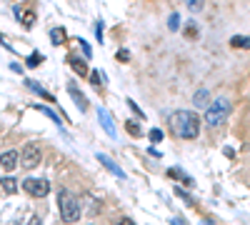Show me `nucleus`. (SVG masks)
Segmentation results:
<instances>
[{"label": "nucleus", "mask_w": 250, "mask_h": 225, "mask_svg": "<svg viewBox=\"0 0 250 225\" xmlns=\"http://www.w3.org/2000/svg\"><path fill=\"white\" fill-rule=\"evenodd\" d=\"M170 128L178 138H185V140H193L198 138L200 133V118L190 110H178L170 115Z\"/></svg>", "instance_id": "nucleus-1"}, {"label": "nucleus", "mask_w": 250, "mask_h": 225, "mask_svg": "<svg viewBox=\"0 0 250 225\" xmlns=\"http://www.w3.org/2000/svg\"><path fill=\"white\" fill-rule=\"evenodd\" d=\"M58 208H60V218L65 223H75L80 218V203L70 190H60L58 195Z\"/></svg>", "instance_id": "nucleus-2"}, {"label": "nucleus", "mask_w": 250, "mask_h": 225, "mask_svg": "<svg viewBox=\"0 0 250 225\" xmlns=\"http://www.w3.org/2000/svg\"><path fill=\"white\" fill-rule=\"evenodd\" d=\"M228 115H230V103H228L225 98H218V100H213V103L208 105V110H205V123L215 128V125H220V123L228 120Z\"/></svg>", "instance_id": "nucleus-3"}, {"label": "nucleus", "mask_w": 250, "mask_h": 225, "mask_svg": "<svg viewBox=\"0 0 250 225\" xmlns=\"http://www.w3.org/2000/svg\"><path fill=\"white\" fill-rule=\"evenodd\" d=\"M23 188L33 198H45L50 193V183L48 180H40V178H28V180H23Z\"/></svg>", "instance_id": "nucleus-4"}, {"label": "nucleus", "mask_w": 250, "mask_h": 225, "mask_svg": "<svg viewBox=\"0 0 250 225\" xmlns=\"http://www.w3.org/2000/svg\"><path fill=\"white\" fill-rule=\"evenodd\" d=\"M20 163H23L25 168H35L40 163V148L35 145V143H28V145L23 148V153H20Z\"/></svg>", "instance_id": "nucleus-5"}, {"label": "nucleus", "mask_w": 250, "mask_h": 225, "mask_svg": "<svg viewBox=\"0 0 250 225\" xmlns=\"http://www.w3.org/2000/svg\"><path fill=\"white\" fill-rule=\"evenodd\" d=\"M98 120H100L103 130H105L110 138H115V135H118V130H115V123H113V115H110L105 108H98Z\"/></svg>", "instance_id": "nucleus-6"}, {"label": "nucleus", "mask_w": 250, "mask_h": 225, "mask_svg": "<svg viewBox=\"0 0 250 225\" xmlns=\"http://www.w3.org/2000/svg\"><path fill=\"white\" fill-rule=\"evenodd\" d=\"M98 160L103 163V168H105V170H110L115 178H120V180L125 178V173L120 170V165H115V160H113V158H108L105 153H98Z\"/></svg>", "instance_id": "nucleus-7"}, {"label": "nucleus", "mask_w": 250, "mask_h": 225, "mask_svg": "<svg viewBox=\"0 0 250 225\" xmlns=\"http://www.w3.org/2000/svg\"><path fill=\"white\" fill-rule=\"evenodd\" d=\"M68 93L73 95V100H75V105H78L80 110H85V108H88V100H85V95H83V93H80V90H78V88H75L73 83L68 85Z\"/></svg>", "instance_id": "nucleus-8"}, {"label": "nucleus", "mask_w": 250, "mask_h": 225, "mask_svg": "<svg viewBox=\"0 0 250 225\" xmlns=\"http://www.w3.org/2000/svg\"><path fill=\"white\" fill-rule=\"evenodd\" d=\"M0 165H3L5 170H13V168L18 165V153H15V150H8L3 158H0Z\"/></svg>", "instance_id": "nucleus-9"}, {"label": "nucleus", "mask_w": 250, "mask_h": 225, "mask_svg": "<svg viewBox=\"0 0 250 225\" xmlns=\"http://www.w3.org/2000/svg\"><path fill=\"white\" fill-rule=\"evenodd\" d=\"M25 85H28V88H30L33 93H38L40 98H45V100H48V103H55V98H53V95H50L48 90H43V88H40V85L35 83V80H25Z\"/></svg>", "instance_id": "nucleus-10"}, {"label": "nucleus", "mask_w": 250, "mask_h": 225, "mask_svg": "<svg viewBox=\"0 0 250 225\" xmlns=\"http://www.w3.org/2000/svg\"><path fill=\"white\" fill-rule=\"evenodd\" d=\"M65 38H68V33L62 30V28H53V30H50V40H53V45H62V43H65Z\"/></svg>", "instance_id": "nucleus-11"}, {"label": "nucleus", "mask_w": 250, "mask_h": 225, "mask_svg": "<svg viewBox=\"0 0 250 225\" xmlns=\"http://www.w3.org/2000/svg\"><path fill=\"white\" fill-rule=\"evenodd\" d=\"M15 15L25 20V23H23L25 28H30V25L35 23V13H33V10H20V8H15Z\"/></svg>", "instance_id": "nucleus-12"}, {"label": "nucleus", "mask_w": 250, "mask_h": 225, "mask_svg": "<svg viewBox=\"0 0 250 225\" xmlns=\"http://www.w3.org/2000/svg\"><path fill=\"white\" fill-rule=\"evenodd\" d=\"M70 65H73V70H75V73H80V75H88V65H85V60L70 58Z\"/></svg>", "instance_id": "nucleus-13"}, {"label": "nucleus", "mask_w": 250, "mask_h": 225, "mask_svg": "<svg viewBox=\"0 0 250 225\" xmlns=\"http://www.w3.org/2000/svg\"><path fill=\"white\" fill-rule=\"evenodd\" d=\"M0 185H3V190H5L8 195H13V193L18 190V183H15L13 178H3V180H0Z\"/></svg>", "instance_id": "nucleus-14"}, {"label": "nucleus", "mask_w": 250, "mask_h": 225, "mask_svg": "<svg viewBox=\"0 0 250 225\" xmlns=\"http://www.w3.org/2000/svg\"><path fill=\"white\" fill-rule=\"evenodd\" d=\"M230 43H233L235 48H250V38H245V35H235Z\"/></svg>", "instance_id": "nucleus-15"}, {"label": "nucleus", "mask_w": 250, "mask_h": 225, "mask_svg": "<svg viewBox=\"0 0 250 225\" xmlns=\"http://www.w3.org/2000/svg\"><path fill=\"white\" fill-rule=\"evenodd\" d=\"M35 110H40V113H43V115H48V118H50L53 123H58V125H60V118H58V115H55V113H53L50 108H43V105H35Z\"/></svg>", "instance_id": "nucleus-16"}, {"label": "nucleus", "mask_w": 250, "mask_h": 225, "mask_svg": "<svg viewBox=\"0 0 250 225\" xmlns=\"http://www.w3.org/2000/svg\"><path fill=\"white\" fill-rule=\"evenodd\" d=\"M193 100H195V105H205V100H208V90H205V88H200V90L195 93V98H193Z\"/></svg>", "instance_id": "nucleus-17"}, {"label": "nucleus", "mask_w": 250, "mask_h": 225, "mask_svg": "<svg viewBox=\"0 0 250 225\" xmlns=\"http://www.w3.org/2000/svg\"><path fill=\"white\" fill-rule=\"evenodd\" d=\"M40 63H43V55H40V53H33V55L28 58V65H30V68H38Z\"/></svg>", "instance_id": "nucleus-18"}, {"label": "nucleus", "mask_w": 250, "mask_h": 225, "mask_svg": "<svg viewBox=\"0 0 250 225\" xmlns=\"http://www.w3.org/2000/svg\"><path fill=\"white\" fill-rule=\"evenodd\" d=\"M90 80H93V85H100V83H103V73H100V70H93V73H90Z\"/></svg>", "instance_id": "nucleus-19"}, {"label": "nucleus", "mask_w": 250, "mask_h": 225, "mask_svg": "<svg viewBox=\"0 0 250 225\" xmlns=\"http://www.w3.org/2000/svg\"><path fill=\"white\" fill-rule=\"evenodd\" d=\"M150 140H153V143H160V140H163V130L153 128V130H150Z\"/></svg>", "instance_id": "nucleus-20"}, {"label": "nucleus", "mask_w": 250, "mask_h": 225, "mask_svg": "<svg viewBox=\"0 0 250 225\" xmlns=\"http://www.w3.org/2000/svg\"><path fill=\"white\" fill-rule=\"evenodd\" d=\"M80 50H83V55H85V58H90V45L85 43V40H80Z\"/></svg>", "instance_id": "nucleus-21"}, {"label": "nucleus", "mask_w": 250, "mask_h": 225, "mask_svg": "<svg viewBox=\"0 0 250 225\" xmlns=\"http://www.w3.org/2000/svg\"><path fill=\"white\" fill-rule=\"evenodd\" d=\"M168 25H170V30H178V15H175V13L170 15V23H168Z\"/></svg>", "instance_id": "nucleus-22"}, {"label": "nucleus", "mask_w": 250, "mask_h": 225, "mask_svg": "<svg viewBox=\"0 0 250 225\" xmlns=\"http://www.w3.org/2000/svg\"><path fill=\"white\" fill-rule=\"evenodd\" d=\"M118 60H130V53L128 50H118Z\"/></svg>", "instance_id": "nucleus-23"}, {"label": "nucleus", "mask_w": 250, "mask_h": 225, "mask_svg": "<svg viewBox=\"0 0 250 225\" xmlns=\"http://www.w3.org/2000/svg\"><path fill=\"white\" fill-rule=\"evenodd\" d=\"M128 130H130L133 135H140V128H138V125H133V123H130V125H128Z\"/></svg>", "instance_id": "nucleus-24"}, {"label": "nucleus", "mask_w": 250, "mask_h": 225, "mask_svg": "<svg viewBox=\"0 0 250 225\" xmlns=\"http://www.w3.org/2000/svg\"><path fill=\"white\" fill-rule=\"evenodd\" d=\"M95 35H98V38H103V23H98V25H95Z\"/></svg>", "instance_id": "nucleus-25"}, {"label": "nucleus", "mask_w": 250, "mask_h": 225, "mask_svg": "<svg viewBox=\"0 0 250 225\" xmlns=\"http://www.w3.org/2000/svg\"><path fill=\"white\" fill-rule=\"evenodd\" d=\"M118 225H135V223H133V220H130V218H123V220H120V223H118Z\"/></svg>", "instance_id": "nucleus-26"}, {"label": "nucleus", "mask_w": 250, "mask_h": 225, "mask_svg": "<svg viewBox=\"0 0 250 225\" xmlns=\"http://www.w3.org/2000/svg\"><path fill=\"white\" fill-rule=\"evenodd\" d=\"M170 223H173V225H185V223H183V220H180V218H173V220H170Z\"/></svg>", "instance_id": "nucleus-27"}, {"label": "nucleus", "mask_w": 250, "mask_h": 225, "mask_svg": "<svg viewBox=\"0 0 250 225\" xmlns=\"http://www.w3.org/2000/svg\"><path fill=\"white\" fill-rule=\"evenodd\" d=\"M203 225H213V220H203Z\"/></svg>", "instance_id": "nucleus-28"}]
</instances>
